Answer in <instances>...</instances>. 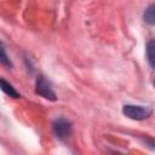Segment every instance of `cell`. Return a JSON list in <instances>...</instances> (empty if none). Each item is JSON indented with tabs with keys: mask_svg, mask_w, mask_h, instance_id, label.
Wrapping results in <instances>:
<instances>
[{
	"mask_svg": "<svg viewBox=\"0 0 155 155\" xmlns=\"http://www.w3.org/2000/svg\"><path fill=\"white\" fill-rule=\"evenodd\" d=\"M122 114L125 116H127L128 119L132 120H145L148 117L151 116L153 110L150 108L147 107H142V105H134V104H125L122 107Z\"/></svg>",
	"mask_w": 155,
	"mask_h": 155,
	"instance_id": "obj_1",
	"label": "cell"
},
{
	"mask_svg": "<svg viewBox=\"0 0 155 155\" xmlns=\"http://www.w3.org/2000/svg\"><path fill=\"white\" fill-rule=\"evenodd\" d=\"M52 132L59 142H67L71 136V124L64 117H58L52 122Z\"/></svg>",
	"mask_w": 155,
	"mask_h": 155,
	"instance_id": "obj_2",
	"label": "cell"
},
{
	"mask_svg": "<svg viewBox=\"0 0 155 155\" xmlns=\"http://www.w3.org/2000/svg\"><path fill=\"white\" fill-rule=\"evenodd\" d=\"M35 92H36V94H39V96H41V97H44L48 101H56L57 99L56 93L51 87V82L47 81L46 78L42 76V75L38 76V79H36Z\"/></svg>",
	"mask_w": 155,
	"mask_h": 155,
	"instance_id": "obj_3",
	"label": "cell"
},
{
	"mask_svg": "<svg viewBox=\"0 0 155 155\" xmlns=\"http://www.w3.org/2000/svg\"><path fill=\"white\" fill-rule=\"evenodd\" d=\"M0 90H1L4 93H6L7 96L12 97V98H19V97H21V94L16 91V88H15L8 81L4 80L2 78H0Z\"/></svg>",
	"mask_w": 155,
	"mask_h": 155,
	"instance_id": "obj_4",
	"label": "cell"
},
{
	"mask_svg": "<svg viewBox=\"0 0 155 155\" xmlns=\"http://www.w3.org/2000/svg\"><path fill=\"white\" fill-rule=\"evenodd\" d=\"M0 64L6 67V68H12V62L7 56L5 45H4V42L1 40H0Z\"/></svg>",
	"mask_w": 155,
	"mask_h": 155,
	"instance_id": "obj_5",
	"label": "cell"
},
{
	"mask_svg": "<svg viewBox=\"0 0 155 155\" xmlns=\"http://www.w3.org/2000/svg\"><path fill=\"white\" fill-rule=\"evenodd\" d=\"M145 54H147V59H148V63L150 65L151 69H154V40H150L148 41L147 46H145Z\"/></svg>",
	"mask_w": 155,
	"mask_h": 155,
	"instance_id": "obj_6",
	"label": "cell"
},
{
	"mask_svg": "<svg viewBox=\"0 0 155 155\" xmlns=\"http://www.w3.org/2000/svg\"><path fill=\"white\" fill-rule=\"evenodd\" d=\"M143 18H144V21H145L148 24H150V25L154 24V22H155V16H154V6H153V5H149V6L145 8L144 15H143Z\"/></svg>",
	"mask_w": 155,
	"mask_h": 155,
	"instance_id": "obj_7",
	"label": "cell"
}]
</instances>
